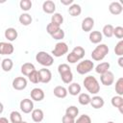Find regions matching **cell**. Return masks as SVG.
I'll list each match as a JSON object with an SVG mask.
<instances>
[{
	"label": "cell",
	"mask_w": 123,
	"mask_h": 123,
	"mask_svg": "<svg viewBox=\"0 0 123 123\" xmlns=\"http://www.w3.org/2000/svg\"><path fill=\"white\" fill-rule=\"evenodd\" d=\"M84 86L91 94H97L100 91V85L94 76H86L83 81Z\"/></svg>",
	"instance_id": "obj_1"
},
{
	"label": "cell",
	"mask_w": 123,
	"mask_h": 123,
	"mask_svg": "<svg viewBox=\"0 0 123 123\" xmlns=\"http://www.w3.org/2000/svg\"><path fill=\"white\" fill-rule=\"evenodd\" d=\"M109 47L105 43H100L98 44L91 52V58L93 61L100 62L105 59V57L109 54Z\"/></svg>",
	"instance_id": "obj_2"
},
{
	"label": "cell",
	"mask_w": 123,
	"mask_h": 123,
	"mask_svg": "<svg viewBox=\"0 0 123 123\" xmlns=\"http://www.w3.org/2000/svg\"><path fill=\"white\" fill-rule=\"evenodd\" d=\"M36 60L37 62L41 64L42 66H45V67H48V66H51L54 62V58L52 55L48 54L47 52L45 51H39L37 53L36 55Z\"/></svg>",
	"instance_id": "obj_3"
},
{
	"label": "cell",
	"mask_w": 123,
	"mask_h": 123,
	"mask_svg": "<svg viewBox=\"0 0 123 123\" xmlns=\"http://www.w3.org/2000/svg\"><path fill=\"white\" fill-rule=\"evenodd\" d=\"M93 68H94V62L90 60H85V61H82L78 63L76 70L79 74L85 75V74L90 72Z\"/></svg>",
	"instance_id": "obj_4"
},
{
	"label": "cell",
	"mask_w": 123,
	"mask_h": 123,
	"mask_svg": "<svg viewBox=\"0 0 123 123\" xmlns=\"http://www.w3.org/2000/svg\"><path fill=\"white\" fill-rule=\"evenodd\" d=\"M67 52H68V46H67V44L65 42H63V41H60V42H58L55 45L54 49L52 50V55L54 57L60 58L62 56L67 54Z\"/></svg>",
	"instance_id": "obj_5"
},
{
	"label": "cell",
	"mask_w": 123,
	"mask_h": 123,
	"mask_svg": "<svg viewBox=\"0 0 123 123\" xmlns=\"http://www.w3.org/2000/svg\"><path fill=\"white\" fill-rule=\"evenodd\" d=\"M19 108L23 113H31L34 110V102L31 99L25 98L20 101Z\"/></svg>",
	"instance_id": "obj_6"
},
{
	"label": "cell",
	"mask_w": 123,
	"mask_h": 123,
	"mask_svg": "<svg viewBox=\"0 0 123 123\" xmlns=\"http://www.w3.org/2000/svg\"><path fill=\"white\" fill-rule=\"evenodd\" d=\"M12 85L15 90H23L27 86V79L25 77H16L12 80Z\"/></svg>",
	"instance_id": "obj_7"
},
{
	"label": "cell",
	"mask_w": 123,
	"mask_h": 123,
	"mask_svg": "<svg viewBox=\"0 0 123 123\" xmlns=\"http://www.w3.org/2000/svg\"><path fill=\"white\" fill-rule=\"evenodd\" d=\"M38 76H39V83L47 84L52 80V73L46 67L38 70Z\"/></svg>",
	"instance_id": "obj_8"
},
{
	"label": "cell",
	"mask_w": 123,
	"mask_h": 123,
	"mask_svg": "<svg viewBox=\"0 0 123 123\" xmlns=\"http://www.w3.org/2000/svg\"><path fill=\"white\" fill-rule=\"evenodd\" d=\"M100 81H101L102 85H104L106 86H110L114 82V75H113V73L111 71L109 70V71H107V72H105L104 74L101 75Z\"/></svg>",
	"instance_id": "obj_9"
},
{
	"label": "cell",
	"mask_w": 123,
	"mask_h": 123,
	"mask_svg": "<svg viewBox=\"0 0 123 123\" xmlns=\"http://www.w3.org/2000/svg\"><path fill=\"white\" fill-rule=\"evenodd\" d=\"M14 51V47L11 42H0V55H12Z\"/></svg>",
	"instance_id": "obj_10"
},
{
	"label": "cell",
	"mask_w": 123,
	"mask_h": 123,
	"mask_svg": "<svg viewBox=\"0 0 123 123\" xmlns=\"http://www.w3.org/2000/svg\"><path fill=\"white\" fill-rule=\"evenodd\" d=\"M30 95H31L32 100L37 101V102L42 101V100L44 99V96H45V95H44V91H43L41 88H39V87H35V88H33V89L31 90Z\"/></svg>",
	"instance_id": "obj_11"
},
{
	"label": "cell",
	"mask_w": 123,
	"mask_h": 123,
	"mask_svg": "<svg viewBox=\"0 0 123 123\" xmlns=\"http://www.w3.org/2000/svg\"><path fill=\"white\" fill-rule=\"evenodd\" d=\"M93 27H94V19L92 17L87 16V17L83 19L82 24H81V28L84 32H90Z\"/></svg>",
	"instance_id": "obj_12"
},
{
	"label": "cell",
	"mask_w": 123,
	"mask_h": 123,
	"mask_svg": "<svg viewBox=\"0 0 123 123\" xmlns=\"http://www.w3.org/2000/svg\"><path fill=\"white\" fill-rule=\"evenodd\" d=\"M109 11L111 14L113 15H118L122 12L123 11V7L122 5L120 4V2L118 1H114V2H111L110 5H109Z\"/></svg>",
	"instance_id": "obj_13"
},
{
	"label": "cell",
	"mask_w": 123,
	"mask_h": 123,
	"mask_svg": "<svg viewBox=\"0 0 123 123\" xmlns=\"http://www.w3.org/2000/svg\"><path fill=\"white\" fill-rule=\"evenodd\" d=\"M42 10L45 13L53 14L55 13V11H56V4L54 3V1H51V0L44 1L42 4Z\"/></svg>",
	"instance_id": "obj_14"
},
{
	"label": "cell",
	"mask_w": 123,
	"mask_h": 123,
	"mask_svg": "<svg viewBox=\"0 0 123 123\" xmlns=\"http://www.w3.org/2000/svg\"><path fill=\"white\" fill-rule=\"evenodd\" d=\"M89 104L91 105V107H92L93 109H101V108L104 107L105 101H104V99H103L101 96L95 95V96H93V97L90 99V103H89Z\"/></svg>",
	"instance_id": "obj_15"
},
{
	"label": "cell",
	"mask_w": 123,
	"mask_h": 123,
	"mask_svg": "<svg viewBox=\"0 0 123 123\" xmlns=\"http://www.w3.org/2000/svg\"><path fill=\"white\" fill-rule=\"evenodd\" d=\"M89 40L91 43H94V44H98L102 41L103 39V35L101 32L99 31H92L89 33Z\"/></svg>",
	"instance_id": "obj_16"
},
{
	"label": "cell",
	"mask_w": 123,
	"mask_h": 123,
	"mask_svg": "<svg viewBox=\"0 0 123 123\" xmlns=\"http://www.w3.org/2000/svg\"><path fill=\"white\" fill-rule=\"evenodd\" d=\"M4 36H5V37L9 41H14L17 38V37H18V33H17V31L14 28L11 27V28L6 29V31L4 33Z\"/></svg>",
	"instance_id": "obj_17"
},
{
	"label": "cell",
	"mask_w": 123,
	"mask_h": 123,
	"mask_svg": "<svg viewBox=\"0 0 123 123\" xmlns=\"http://www.w3.org/2000/svg\"><path fill=\"white\" fill-rule=\"evenodd\" d=\"M81 89H82V87L78 83H71L68 86L67 92L72 96H77L81 93Z\"/></svg>",
	"instance_id": "obj_18"
},
{
	"label": "cell",
	"mask_w": 123,
	"mask_h": 123,
	"mask_svg": "<svg viewBox=\"0 0 123 123\" xmlns=\"http://www.w3.org/2000/svg\"><path fill=\"white\" fill-rule=\"evenodd\" d=\"M31 115H32V119L33 121L37 122V123H39L43 120L44 118V113H43V111L40 110V109H34L33 111L31 112Z\"/></svg>",
	"instance_id": "obj_19"
},
{
	"label": "cell",
	"mask_w": 123,
	"mask_h": 123,
	"mask_svg": "<svg viewBox=\"0 0 123 123\" xmlns=\"http://www.w3.org/2000/svg\"><path fill=\"white\" fill-rule=\"evenodd\" d=\"M21 70V73L24 75V76H29L34 70H36V67H35V65L33 64V63H31V62H25V63H23L22 65H21V68H20Z\"/></svg>",
	"instance_id": "obj_20"
},
{
	"label": "cell",
	"mask_w": 123,
	"mask_h": 123,
	"mask_svg": "<svg viewBox=\"0 0 123 123\" xmlns=\"http://www.w3.org/2000/svg\"><path fill=\"white\" fill-rule=\"evenodd\" d=\"M53 93L58 98H65L67 96V93L68 92H67V89L64 86H57L54 88Z\"/></svg>",
	"instance_id": "obj_21"
},
{
	"label": "cell",
	"mask_w": 123,
	"mask_h": 123,
	"mask_svg": "<svg viewBox=\"0 0 123 123\" xmlns=\"http://www.w3.org/2000/svg\"><path fill=\"white\" fill-rule=\"evenodd\" d=\"M111 103L114 108L119 109L120 112H122V108H123V97L122 96H119V95L113 96L111 100Z\"/></svg>",
	"instance_id": "obj_22"
},
{
	"label": "cell",
	"mask_w": 123,
	"mask_h": 123,
	"mask_svg": "<svg viewBox=\"0 0 123 123\" xmlns=\"http://www.w3.org/2000/svg\"><path fill=\"white\" fill-rule=\"evenodd\" d=\"M82 12V8L79 4H72L71 6H69L68 8V13L71 15V16H79Z\"/></svg>",
	"instance_id": "obj_23"
},
{
	"label": "cell",
	"mask_w": 123,
	"mask_h": 123,
	"mask_svg": "<svg viewBox=\"0 0 123 123\" xmlns=\"http://www.w3.org/2000/svg\"><path fill=\"white\" fill-rule=\"evenodd\" d=\"M18 20H19L20 24H22L23 26H28V25H30V24L32 23L33 18H32V16H31L29 13L24 12V13H21V14L19 15Z\"/></svg>",
	"instance_id": "obj_24"
},
{
	"label": "cell",
	"mask_w": 123,
	"mask_h": 123,
	"mask_svg": "<svg viewBox=\"0 0 123 123\" xmlns=\"http://www.w3.org/2000/svg\"><path fill=\"white\" fill-rule=\"evenodd\" d=\"M110 66H111V65H110L109 62H103L99 63V64L95 67V71H96V73L102 75V74H104L105 72L109 71Z\"/></svg>",
	"instance_id": "obj_25"
},
{
	"label": "cell",
	"mask_w": 123,
	"mask_h": 123,
	"mask_svg": "<svg viewBox=\"0 0 123 123\" xmlns=\"http://www.w3.org/2000/svg\"><path fill=\"white\" fill-rule=\"evenodd\" d=\"M12 66H13V62H12V61L11 59L6 58V59H4L3 61H1V67H2V69H3L5 72L11 71L12 68Z\"/></svg>",
	"instance_id": "obj_26"
},
{
	"label": "cell",
	"mask_w": 123,
	"mask_h": 123,
	"mask_svg": "<svg viewBox=\"0 0 123 123\" xmlns=\"http://www.w3.org/2000/svg\"><path fill=\"white\" fill-rule=\"evenodd\" d=\"M90 99H91V97L89 96L88 93H80L78 96V101L83 106L88 105L90 103Z\"/></svg>",
	"instance_id": "obj_27"
},
{
	"label": "cell",
	"mask_w": 123,
	"mask_h": 123,
	"mask_svg": "<svg viewBox=\"0 0 123 123\" xmlns=\"http://www.w3.org/2000/svg\"><path fill=\"white\" fill-rule=\"evenodd\" d=\"M113 29H114V27L111 24H106L103 27V30H102L103 34L102 35H104L106 37H111L113 36Z\"/></svg>",
	"instance_id": "obj_28"
},
{
	"label": "cell",
	"mask_w": 123,
	"mask_h": 123,
	"mask_svg": "<svg viewBox=\"0 0 123 123\" xmlns=\"http://www.w3.org/2000/svg\"><path fill=\"white\" fill-rule=\"evenodd\" d=\"M65 114L71 116L72 118H76L77 115L79 114V109L76 106H69L65 110Z\"/></svg>",
	"instance_id": "obj_29"
},
{
	"label": "cell",
	"mask_w": 123,
	"mask_h": 123,
	"mask_svg": "<svg viewBox=\"0 0 123 123\" xmlns=\"http://www.w3.org/2000/svg\"><path fill=\"white\" fill-rule=\"evenodd\" d=\"M51 22L61 27V25H62V22H63V16H62L61 13H59V12H55V13H53V15L51 16Z\"/></svg>",
	"instance_id": "obj_30"
},
{
	"label": "cell",
	"mask_w": 123,
	"mask_h": 123,
	"mask_svg": "<svg viewBox=\"0 0 123 123\" xmlns=\"http://www.w3.org/2000/svg\"><path fill=\"white\" fill-rule=\"evenodd\" d=\"M60 76H61L62 81L64 84H71L72 81H73V74H72V71H71V70L61 74Z\"/></svg>",
	"instance_id": "obj_31"
},
{
	"label": "cell",
	"mask_w": 123,
	"mask_h": 123,
	"mask_svg": "<svg viewBox=\"0 0 123 123\" xmlns=\"http://www.w3.org/2000/svg\"><path fill=\"white\" fill-rule=\"evenodd\" d=\"M10 121L12 123H19L20 121H22V116L20 112H18L17 111H12L10 113Z\"/></svg>",
	"instance_id": "obj_32"
},
{
	"label": "cell",
	"mask_w": 123,
	"mask_h": 123,
	"mask_svg": "<svg viewBox=\"0 0 123 123\" xmlns=\"http://www.w3.org/2000/svg\"><path fill=\"white\" fill-rule=\"evenodd\" d=\"M115 92L117 93V95L122 96L123 95V78L120 77L118 78V80L115 82Z\"/></svg>",
	"instance_id": "obj_33"
},
{
	"label": "cell",
	"mask_w": 123,
	"mask_h": 123,
	"mask_svg": "<svg viewBox=\"0 0 123 123\" xmlns=\"http://www.w3.org/2000/svg\"><path fill=\"white\" fill-rule=\"evenodd\" d=\"M74 55H76L78 58H79V60H82L84 57H85V54H86V51H85V49L82 47V46H75L73 49H72V51H71Z\"/></svg>",
	"instance_id": "obj_34"
},
{
	"label": "cell",
	"mask_w": 123,
	"mask_h": 123,
	"mask_svg": "<svg viewBox=\"0 0 123 123\" xmlns=\"http://www.w3.org/2000/svg\"><path fill=\"white\" fill-rule=\"evenodd\" d=\"M19 6H20V9L22 11L28 12L32 8V1H30V0H21L19 2Z\"/></svg>",
	"instance_id": "obj_35"
},
{
	"label": "cell",
	"mask_w": 123,
	"mask_h": 123,
	"mask_svg": "<svg viewBox=\"0 0 123 123\" xmlns=\"http://www.w3.org/2000/svg\"><path fill=\"white\" fill-rule=\"evenodd\" d=\"M61 29V27L60 26H58V25H56V24H54V23H52V22H50V23H48V25L46 26V31H47V33L50 35V36H52L54 33H56L58 30H60Z\"/></svg>",
	"instance_id": "obj_36"
},
{
	"label": "cell",
	"mask_w": 123,
	"mask_h": 123,
	"mask_svg": "<svg viewBox=\"0 0 123 123\" xmlns=\"http://www.w3.org/2000/svg\"><path fill=\"white\" fill-rule=\"evenodd\" d=\"M114 53L118 57H122L123 56V40L122 39H120L116 43V45L114 47Z\"/></svg>",
	"instance_id": "obj_37"
},
{
	"label": "cell",
	"mask_w": 123,
	"mask_h": 123,
	"mask_svg": "<svg viewBox=\"0 0 123 123\" xmlns=\"http://www.w3.org/2000/svg\"><path fill=\"white\" fill-rule=\"evenodd\" d=\"M28 79L31 83L33 84H38L39 83V76H38V71L36 69L34 70L29 76H28Z\"/></svg>",
	"instance_id": "obj_38"
},
{
	"label": "cell",
	"mask_w": 123,
	"mask_h": 123,
	"mask_svg": "<svg viewBox=\"0 0 123 123\" xmlns=\"http://www.w3.org/2000/svg\"><path fill=\"white\" fill-rule=\"evenodd\" d=\"M75 123H91V118L87 114H82L75 120Z\"/></svg>",
	"instance_id": "obj_39"
},
{
	"label": "cell",
	"mask_w": 123,
	"mask_h": 123,
	"mask_svg": "<svg viewBox=\"0 0 123 123\" xmlns=\"http://www.w3.org/2000/svg\"><path fill=\"white\" fill-rule=\"evenodd\" d=\"M113 36L119 39L123 38V27L121 26H117L113 29Z\"/></svg>",
	"instance_id": "obj_40"
},
{
	"label": "cell",
	"mask_w": 123,
	"mask_h": 123,
	"mask_svg": "<svg viewBox=\"0 0 123 123\" xmlns=\"http://www.w3.org/2000/svg\"><path fill=\"white\" fill-rule=\"evenodd\" d=\"M70 70H71V68H70V66H69L67 63H61V64L58 66V72H59L60 75L62 74V73H64V72L70 71Z\"/></svg>",
	"instance_id": "obj_41"
},
{
	"label": "cell",
	"mask_w": 123,
	"mask_h": 123,
	"mask_svg": "<svg viewBox=\"0 0 123 123\" xmlns=\"http://www.w3.org/2000/svg\"><path fill=\"white\" fill-rule=\"evenodd\" d=\"M51 37H52L54 39L61 40V39H62V38L64 37V31H63L62 29H60V30H58L56 33H54Z\"/></svg>",
	"instance_id": "obj_42"
},
{
	"label": "cell",
	"mask_w": 123,
	"mask_h": 123,
	"mask_svg": "<svg viewBox=\"0 0 123 123\" xmlns=\"http://www.w3.org/2000/svg\"><path fill=\"white\" fill-rule=\"evenodd\" d=\"M66 60H67V62H68L69 63H76L77 62H79V61H80V60H79V58H78L76 55H74L72 52H70L69 54H67Z\"/></svg>",
	"instance_id": "obj_43"
},
{
	"label": "cell",
	"mask_w": 123,
	"mask_h": 123,
	"mask_svg": "<svg viewBox=\"0 0 123 123\" xmlns=\"http://www.w3.org/2000/svg\"><path fill=\"white\" fill-rule=\"evenodd\" d=\"M62 123H75V118H72L71 116L64 114L62 118Z\"/></svg>",
	"instance_id": "obj_44"
},
{
	"label": "cell",
	"mask_w": 123,
	"mask_h": 123,
	"mask_svg": "<svg viewBox=\"0 0 123 123\" xmlns=\"http://www.w3.org/2000/svg\"><path fill=\"white\" fill-rule=\"evenodd\" d=\"M61 3L62 5H65V6H71L73 4V0H61Z\"/></svg>",
	"instance_id": "obj_45"
},
{
	"label": "cell",
	"mask_w": 123,
	"mask_h": 123,
	"mask_svg": "<svg viewBox=\"0 0 123 123\" xmlns=\"http://www.w3.org/2000/svg\"><path fill=\"white\" fill-rule=\"evenodd\" d=\"M118 64H119V66L120 67H123V57H119V59H118Z\"/></svg>",
	"instance_id": "obj_46"
},
{
	"label": "cell",
	"mask_w": 123,
	"mask_h": 123,
	"mask_svg": "<svg viewBox=\"0 0 123 123\" xmlns=\"http://www.w3.org/2000/svg\"><path fill=\"white\" fill-rule=\"evenodd\" d=\"M0 123H9V120L6 117H0Z\"/></svg>",
	"instance_id": "obj_47"
},
{
	"label": "cell",
	"mask_w": 123,
	"mask_h": 123,
	"mask_svg": "<svg viewBox=\"0 0 123 123\" xmlns=\"http://www.w3.org/2000/svg\"><path fill=\"white\" fill-rule=\"evenodd\" d=\"M3 111H4V106H3V104L0 102V114L3 112Z\"/></svg>",
	"instance_id": "obj_48"
},
{
	"label": "cell",
	"mask_w": 123,
	"mask_h": 123,
	"mask_svg": "<svg viewBox=\"0 0 123 123\" xmlns=\"http://www.w3.org/2000/svg\"><path fill=\"white\" fill-rule=\"evenodd\" d=\"M19 123H28V122H26V121H23V120H22V121H20Z\"/></svg>",
	"instance_id": "obj_49"
},
{
	"label": "cell",
	"mask_w": 123,
	"mask_h": 123,
	"mask_svg": "<svg viewBox=\"0 0 123 123\" xmlns=\"http://www.w3.org/2000/svg\"><path fill=\"white\" fill-rule=\"evenodd\" d=\"M107 123H114V122H112V121H109V122H107Z\"/></svg>",
	"instance_id": "obj_50"
},
{
	"label": "cell",
	"mask_w": 123,
	"mask_h": 123,
	"mask_svg": "<svg viewBox=\"0 0 123 123\" xmlns=\"http://www.w3.org/2000/svg\"><path fill=\"white\" fill-rule=\"evenodd\" d=\"M0 62H1V59H0Z\"/></svg>",
	"instance_id": "obj_51"
}]
</instances>
